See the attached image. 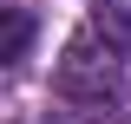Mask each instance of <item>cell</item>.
Listing matches in <instances>:
<instances>
[{
  "instance_id": "1",
  "label": "cell",
  "mask_w": 131,
  "mask_h": 124,
  "mask_svg": "<svg viewBox=\"0 0 131 124\" xmlns=\"http://www.w3.org/2000/svg\"><path fill=\"white\" fill-rule=\"evenodd\" d=\"M59 92L85 111H125L131 105V85H125V52L105 39L98 26H79L66 39V59H59Z\"/></svg>"
},
{
  "instance_id": "2",
  "label": "cell",
  "mask_w": 131,
  "mask_h": 124,
  "mask_svg": "<svg viewBox=\"0 0 131 124\" xmlns=\"http://www.w3.org/2000/svg\"><path fill=\"white\" fill-rule=\"evenodd\" d=\"M92 26L131 59V0H92Z\"/></svg>"
},
{
  "instance_id": "3",
  "label": "cell",
  "mask_w": 131,
  "mask_h": 124,
  "mask_svg": "<svg viewBox=\"0 0 131 124\" xmlns=\"http://www.w3.org/2000/svg\"><path fill=\"white\" fill-rule=\"evenodd\" d=\"M26 39H33V13H13V26H7V65L26 59Z\"/></svg>"
}]
</instances>
